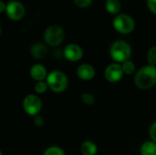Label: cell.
<instances>
[{"mask_svg":"<svg viewBox=\"0 0 156 155\" xmlns=\"http://www.w3.org/2000/svg\"><path fill=\"white\" fill-rule=\"evenodd\" d=\"M77 76L81 80H85V81L90 80L95 76V69L90 64L88 63L81 64L77 69Z\"/></svg>","mask_w":156,"mask_h":155,"instance_id":"10","label":"cell"},{"mask_svg":"<svg viewBox=\"0 0 156 155\" xmlns=\"http://www.w3.org/2000/svg\"><path fill=\"white\" fill-rule=\"evenodd\" d=\"M147 6L153 14L156 15V0H147Z\"/></svg>","mask_w":156,"mask_h":155,"instance_id":"22","label":"cell"},{"mask_svg":"<svg viewBox=\"0 0 156 155\" xmlns=\"http://www.w3.org/2000/svg\"><path fill=\"white\" fill-rule=\"evenodd\" d=\"M123 75L124 73L122 70V67L121 63L117 62L109 64L104 70V77L111 83L119 82L122 79Z\"/></svg>","mask_w":156,"mask_h":155,"instance_id":"8","label":"cell"},{"mask_svg":"<svg viewBox=\"0 0 156 155\" xmlns=\"http://www.w3.org/2000/svg\"><path fill=\"white\" fill-rule=\"evenodd\" d=\"M97 152L98 147L91 141H86L80 146V153L82 155H96Z\"/></svg>","mask_w":156,"mask_h":155,"instance_id":"14","label":"cell"},{"mask_svg":"<svg viewBox=\"0 0 156 155\" xmlns=\"http://www.w3.org/2000/svg\"><path fill=\"white\" fill-rule=\"evenodd\" d=\"M46 81L48 85V89L57 93H60L66 90L69 85L67 75L59 70H53L48 73Z\"/></svg>","mask_w":156,"mask_h":155,"instance_id":"3","label":"cell"},{"mask_svg":"<svg viewBox=\"0 0 156 155\" xmlns=\"http://www.w3.org/2000/svg\"><path fill=\"white\" fill-rule=\"evenodd\" d=\"M30 53L33 58H35L37 59H42L48 54V48L45 44L37 42V43H35L31 47Z\"/></svg>","mask_w":156,"mask_h":155,"instance_id":"12","label":"cell"},{"mask_svg":"<svg viewBox=\"0 0 156 155\" xmlns=\"http://www.w3.org/2000/svg\"><path fill=\"white\" fill-rule=\"evenodd\" d=\"M23 108L27 114L36 116L42 109V101L38 96L35 94H28L23 100Z\"/></svg>","mask_w":156,"mask_h":155,"instance_id":"6","label":"cell"},{"mask_svg":"<svg viewBox=\"0 0 156 155\" xmlns=\"http://www.w3.org/2000/svg\"><path fill=\"white\" fill-rule=\"evenodd\" d=\"M29 74L34 80L40 81V80H45L47 79L48 71H47L44 65L39 64V63H36L30 68Z\"/></svg>","mask_w":156,"mask_h":155,"instance_id":"11","label":"cell"},{"mask_svg":"<svg viewBox=\"0 0 156 155\" xmlns=\"http://www.w3.org/2000/svg\"><path fill=\"white\" fill-rule=\"evenodd\" d=\"M115 30L121 34L127 35L132 33L135 27V22L133 18L127 14H118L113 18L112 22Z\"/></svg>","mask_w":156,"mask_h":155,"instance_id":"4","label":"cell"},{"mask_svg":"<svg viewBox=\"0 0 156 155\" xmlns=\"http://www.w3.org/2000/svg\"><path fill=\"white\" fill-rule=\"evenodd\" d=\"M43 155H65V153L61 148L57 147V146H52V147L48 148L44 152Z\"/></svg>","mask_w":156,"mask_h":155,"instance_id":"20","label":"cell"},{"mask_svg":"<svg viewBox=\"0 0 156 155\" xmlns=\"http://www.w3.org/2000/svg\"><path fill=\"white\" fill-rule=\"evenodd\" d=\"M111 58L117 63H122L128 60L132 56V47L124 40H117L113 42L110 48Z\"/></svg>","mask_w":156,"mask_h":155,"instance_id":"2","label":"cell"},{"mask_svg":"<svg viewBox=\"0 0 156 155\" xmlns=\"http://www.w3.org/2000/svg\"><path fill=\"white\" fill-rule=\"evenodd\" d=\"M34 122L37 126H42L43 123H44V120L41 116H38V115H36L35 116V120H34Z\"/></svg>","mask_w":156,"mask_h":155,"instance_id":"24","label":"cell"},{"mask_svg":"<svg viewBox=\"0 0 156 155\" xmlns=\"http://www.w3.org/2000/svg\"><path fill=\"white\" fill-rule=\"evenodd\" d=\"M65 58L70 62H77L83 57V49L77 44H69L63 50Z\"/></svg>","mask_w":156,"mask_h":155,"instance_id":"9","label":"cell"},{"mask_svg":"<svg viewBox=\"0 0 156 155\" xmlns=\"http://www.w3.org/2000/svg\"><path fill=\"white\" fill-rule=\"evenodd\" d=\"M80 99H81V101L83 103H85L86 105H93L95 103V101H96L95 97L91 93H89V92L83 93L81 95Z\"/></svg>","mask_w":156,"mask_h":155,"instance_id":"18","label":"cell"},{"mask_svg":"<svg viewBox=\"0 0 156 155\" xmlns=\"http://www.w3.org/2000/svg\"><path fill=\"white\" fill-rule=\"evenodd\" d=\"M5 8H6V4L4 1L0 0V14L5 12Z\"/></svg>","mask_w":156,"mask_h":155,"instance_id":"25","label":"cell"},{"mask_svg":"<svg viewBox=\"0 0 156 155\" xmlns=\"http://www.w3.org/2000/svg\"><path fill=\"white\" fill-rule=\"evenodd\" d=\"M122 67L123 73L126 75H133L135 72V64L133 61H131L130 59L122 62Z\"/></svg>","mask_w":156,"mask_h":155,"instance_id":"16","label":"cell"},{"mask_svg":"<svg viewBox=\"0 0 156 155\" xmlns=\"http://www.w3.org/2000/svg\"><path fill=\"white\" fill-rule=\"evenodd\" d=\"M134 83L140 90H149L156 84V67L146 65L141 68L134 76Z\"/></svg>","mask_w":156,"mask_h":155,"instance_id":"1","label":"cell"},{"mask_svg":"<svg viewBox=\"0 0 156 155\" xmlns=\"http://www.w3.org/2000/svg\"><path fill=\"white\" fill-rule=\"evenodd\" d=\"M0 35H1V26H0Z\"/></svg>","mask_w":156,"mask_h":155,"instance_id":"27","label":"cell"},{"mask_svg":"<svg viewBox=\"0 0 156 155\" xmlns=\"http://www.w3.org/2000/svg\"><path fill=\"white\" fill-rule=\"evenodd\" d=\"M121 8L122 4L120 0H106L105 2V9L111 15H118L121 11Z\"/></svg>","mask_w":156,"mask_h":155,"instance_id":"13","label":"cell"},{"mask_svg":"<svg viewBox=\"0 0 156 155\" xmlns=\"http://www.w3.org/2000/svg\"><path fill=\"white\" fill-rule=\"evenodd\" d=\"M0 155H3V153H2V151L0 150Z\"/></svg>","mask_w":156,"mask_h":155,"instance_id":"26","label":"cell"},{"mask_svg":"<svg viewBox=\"0 0 156 155\" xmlns=\"http://www.w3.org/2000/svg\"><path fill=\"white\" fill-rule=\"evenodd\" d=\"M73 2L77 6L80 8H87L92 4L93 0H73Z\"/></svg>","mask_w":156,"mask_h":155,"instance_id":"21","label":"cell"},{"mask_svg":"<svg viewBox=\"0 0 156 155\" xmlns=\"http://www.w3.org/2000/svg\"><path fill=\"white\" fill-rule=\"evenodd\" d=\"M142 155H156V143L154 142H145L141 146Z\"/></svg>","mask_w":156,"mask_h":155,"instance_id":"15","label":"cell"},{"mask_svg":"<svg viewBox=\"0 0 156 155\" xmlns=\"http://www.w3.org/2000/svg\"><path fill=\"white\" fill-rule=\"evenodd\" d=\"M26 9L24 5L17 0H11L6 4L5 14L7 17L13 21H18L25 16Z\"/></svg>","mask_w":156,"mask_h":155,"instance_id":"7","label":"cell"},{"mask_svg":"<svg viewBox=\"0 0 156 155\" xmlns=\"http://www.w3.org/2000/svg\"><path fill=\"white\" fill-rule=\"evenodd\" d=\"M147 61L150 65H156V46L152 47L147 53Z\"/></svg>","mask_w":156,"mask_h":155,"instance_id":"19","label":"cell"},{"mask_svg":"<svg viewBox=\"0 0 156 155\" xmlns=\"http://www.w3.org/2000/svg\"><path fill=\"white\" fill-rule=\"evenodd\" d=\"M149 133H150V137H151L152 141L156 143V122L152 124Z\"/></svg>","mask_w":156,"mask_h":155,"instance_id":"23","label":"cell"},{"mask_svg":"<svg viewBox=\"0 0 156 155\" xmlns=\"http://www.w3.org/2000/svg\"><path fill=\"white\" fill-rule=\"evenodd\" d=\"M34 90L37 94H43L48 90V85L46 80L37 81L35 86H34Z\"/></svg>","mask_w":156,"mask_h":155,"instance_id":"17","label":"cell"},{"mask_svg":"<svg viewBox=\"0 0 156 155\" xmlns=\"http://www.w3.org/2000/svg\"><path fill=\"white\" fill-rule=\"evenodd\" d=\"M65 39L64 29L57 25L48 26L44 32V40L50 47H57L63 43Z\"/></svg>","mask_w":156,"mask_h":155,"instance_id":"5","label":"cell"}]
</instances>
